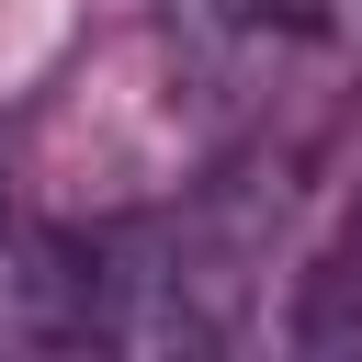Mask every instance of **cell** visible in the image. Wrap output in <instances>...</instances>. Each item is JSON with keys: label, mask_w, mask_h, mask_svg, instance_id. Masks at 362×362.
<instances>
[{"label": "cell", "mask_w": 362, "mask_h": 362, "mask_svg": "<svg viewBox=\"0 0 362 362\" xmlns=\"http://www.w3.org/2000/svg\"><path fill=\"white\" fill-rule=\"evenodd\" d=\"M23 351H102V249L79 226L0 215V362Z\"/></svg>", "instance_id": "cell-1"}]
</instances>
